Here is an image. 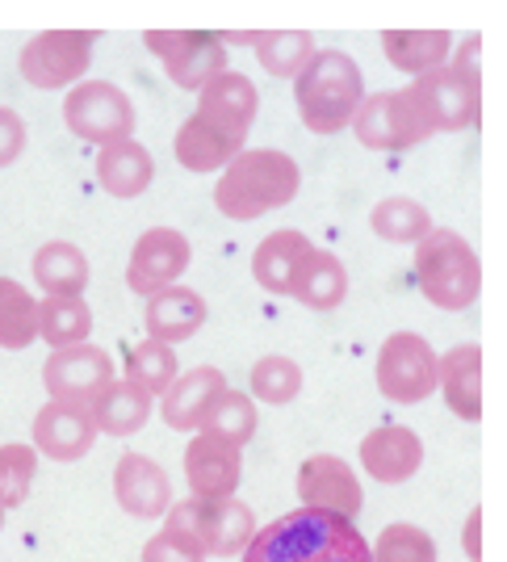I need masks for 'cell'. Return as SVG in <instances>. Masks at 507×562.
Wrapping results in <instances>:
<instances>
[{"label":"cell","instance_id":"1","mask_svg":"<svg viewBox=\"0 0 507 562\" xmlns=\"http://www.w3.org/2000/svg\"><path fill=\"white\" fill-rule=\"evenodd\" d=\"M244 562H369V541L348 516L298 508L256 529Z\"/></svg>","mask_w":507,"mask_h":562},{"label":"cell","instance_id":"2","mask_svg":"<svg viewBox=\"0 0 507 562\" xmlns=\"http://www.w3.org/2000/svg\"><path fill=\"white\" fill-rule=\"evenodd\" d=\"M298 186H302V172L285 151L244 147L223 168V177L214 186V206H218V214L235 218V223H252L260 214L290 206Z\"/></svg>","mask_w":507,"mask_h":562},{"label":"cell","instance_id":"3","mask_svg":"<svg viewBox=\"0 0 507 562\" xmlns=\"http://www.w3.org/2000/svg\"><path fill=\"white\" fill-rule=\"evenodd\" d=\"M294 101H298V117L306 131L336 135L352 122L357 105L365 101L361 68L345 50H315L311 64L294 80Z\"/></svg>","mask_w":507,"mask_h":562},{"label":"cell","instance_id":"4","mask_svg":"<svg viewBox=\"0 0 507 562\" xmlns=\"http://www.w3.org/2000/svg\"><path fill=\"white\" fill-rule=\"evenodd\" d=\"M415 281L424 290V299L440 311H465L478 299L483 269L474 248L449 227H432L415 244Z\"/></svg>","mask_w":507,"mask_h":562},{"label":"cell","instance_id":"5","mask_svg":"<svg viewBox=\"0 0 507 562\" xmlns=\"http://www.w3.org/2000/svg\"><path fill=\"white\" fill-rule=\"evenodd\" d=\"M164 525H181L202 541L206 554L230 559V554H244V546L252 541L256 513L235 495H223V499H193L189 495L164 513Z\"/></svg>","mask_w":507,"mask_h":562},{"label":"cell","instance_id":"6","mask_svg":"<svg viewBox=\"0 0 507 562\" xmlns=\"http://www.w3.org/2000/svg\"><path fill=\"white\" fill-rule=\"evenodd\" d=\"M64 122L76 139L110 147L135 135V105L110 80H84L71 85V93L64 97Z\"/></svg>","mask_w":507,"mask_h":562},{"label":"cell","instance_id":"7","mask_svg":"<svg viewBox=\"0 0 507 562\" xmlns=\"http://www.w3.org/2000/svg\"><path fill=\"white\" fill-rule=\"evenodd\" d=\"M357 131V139L373 151H407L432 139L437 131L428 126L424 110L415 105L412 89H391V93H373L357 105V114L348 122Z\"/></svg>","mask_w":507,"mask_h":562},{"label":"cell","instance_id":"8","mask_svg":"<svg viewBox=\"0 0 507 562\" xmlns=\"http://www.w3.org/2000/svg\"><path fill=\"white\" fill-rule=\"evenodd\" d=\"M92 43H97V34H89V30H43V34H34L22 47V59H18L25 85H34V89L80 85V76L92 64Z\"/></svg>","mask_w":507,"mask_h":562},{"label":"cell","instance_id":"9","mask_svg":"<svg viewBox=\"0 0 507 562\" xmlns=\"http://www.w3.org/2000/svg\"><path fill=\"white\" fill-rule=\"evenodd\" d=\"M378 391L391 403H419L437 391V352L415 331H394L378 349Z\"/></svg>","mask_w":507,"mask_h":562},{"label":"cell","instance_id":"10","mask_svg":"<svg viewBox=\"0 0 507 562\" xmlns=\"http://www.w3.org/2000/svg\"><path fill=\"white\" fill-rule=\"evenodd\" d=\"M143 43L160 55L164 71L177 80V89H189V93H198L206 80L227 71V47L210 30H151Z\"/></svg>","mask_w":507,"mask_h":562},{"label":"cell","instance_id":"11","mask_svg":"<svg viewBox=\"0 0 507 562\" xmlns=\"http://www.w3.org/2000/svg\"><path fill=\"white\" fill-rule=\"evenodd\" d=\"M114 382V357L97 345H71V349H55L43 370V386L55 403H76L89 407Z\"/></svg>","mask_w":507,"mask_h":562},{"label":"cell","instance_id":"12","mask_svg":"<svg viewBox=\"0 0 507 562\" xmlns=\"http://www.w3.org/2000/svg\"><path fill=\"white\" fill-rule=\"evenodd\" d=\"M189 260H193V248L177 227H151V232L138 235L135 248H131L126 285L143 299H151L164 285H177V278L189 269Z\"/></svg>","mask_w":507,"mask_h":562},{"label":"cell","instance_id":"13","mask_svg":"<svg viewBox=\"0 0 507 562\" xmlns=\"http://www.w3.org/2000/svg\"><path fill=\"white\" fill-rule=\"evenodd\" d=\"M298 499L302 508H323V513L352 520L365 504V492H361V479L352 474V467L340 462L336 453H311L298 467Z\"/></svg>","mask_w":507,"mask_h":562},{"label":"cell","instance_id":"14","mask_svg":"<svg viewBox=\"0 0 507 562\" xmlns=\"http://www.w3.org/2000/svg\"><path fill=\"white\" fill-rule=\"evenodd\" d=\"M412 97L432 131H465L478 117V89L458 80L449 68H432L415 76Z\"/></svg>","mask_w":507,"mask_h":562},{"label":"cell","instance_id":"15","mask_svg":"<svg viewBox=\"0 0 507 562\" xmlns=\"http://www.w3.org/2000/svg\"><path fill=\"white\" fill-rule=\"evenodd\" d=\"M34 453H43L50 462H76L84 458L97 441V428H92L89 407H76V403H55L46 398L43 412L34 416Z\"/></svg>","mask_w":507,"mask_h":562},{"label":"cell","instance_id":"16","mask_svg":"<svg viewBox=\"0 0 507 562\" xmlns=\"http://www.w3.org/2000/svg\"><path fill=\"white\" fill-rule=\"evenodd\" d=\"M114 495L117 504L138 520H156L172 508V483L160 462L143 453H122L114 467Z\"/></svg>","mask_w":507,"mask_h":562},{"label":"cell","instance_id":"17","mask_svg":"<svg viewBox=\"0 0 507 562\" xmlns=\"http://www.w3.org/2000/svg\"><path fill=\"white\" fill-rule=\"evenodd\" d=\"M184 483H189L193 499L235 495V487H239V449L210 437V432H198L184 449Z\"/></svg>","mask_w":507,"mask_h":562},{"label":"cell","instance_id":"18","mask_svg":"<svg viewBox=\"0 0 507 562\" xmlns=\"http://www.w3.org/2000/svg\"><path fill=\"white\" fill-rule=\"evenodd\" d=\"M143 319H147V340H160L172 349V345H181L206 328V299L177 281V285H164L147 299Z\"/></svg>","mask_w":507,"mask_h":562},{"label":"cell","instance_id":"19","mask_svg":"<svg viewBox=\"0 0 507 562\" xmlns=\"http://www.w3.org/2000/svg\"><path fill=\"white\" fill-rule=\"evenodd\" d=\"M227 391V378L214 366H198V370H184V374L172 378V386L160 395V416L168 428H181V432H193L202 428V420L210 416L214 398Z\"/></svg>","mask_w":507,"mask_h":562},{"label":"cell","instance_id":"20","mask_svg":"<svg viewBox=\"0 0 507 562\" xmlns=\"http://www.w3.org/2000/svg\"><path fill=\"white\" fill-rule=\"evenodd\" d=\"M419 462H424V441L403 424H382L361 441V467L369 479H378L386 487L407 483L419 470Z\"/></svg>","mask_w":507,"mask_h":562},{"label":"cell","instance_id":"21","mask_svg":"<svg viewBox=\"0 0 507 562\" xmlns=\"http://www.w3.org/2000/svg\"><path fill=\"white\" fill-rule=\"evenodd\" d=\"M256 110H260V93L244 71H218L214 80H206L198 89V114L214 126H223V131H235V135L252 131Z\"/></svg>","mask_w":507,"mask_h":562},{"label":"cell","instance_id":"22","mask_svg":"<svg viewBox=\"0 0 507 562\" xmlns=\"http://www.w3.org/2000/svg\"><path fill=\"white\" fill-rule=\"evenodd\" d=\"M437 386L444 391V403L458 420L483 416V352L478 345H458L444 357H437Z\"/></svg>","mask_w":507,"mask_h":562},{"label":"cell","instance_id":"23","mask_svg":"<svg viewBox=\"0 0 507 562\" xmlns=\"http://www.w3.org/2000/svg\"><path fill=\"white\" fill-rule=\"evenodd\" d=\"M244 139L248 135H235V131H223L206 122L202 114H193L177 131L172 139V151H177V165L189 168V172H214V168H227L239 151H244Z\"/></svg>","mask_w":507,"mask_h":562},{"label":"cell","instance_id":"24","mask_svg":"<svg viewBox=\"0 0 507 562\" xmlns=\"http://www.w3.org/2000/svg\"><path fill=\"white\" fill-rule=\"evenodd\" d=\"M151 177H156V160L135 139L110 143L97 156V186L105 189L110 198H138L143 189L151 186Z\"/></svg>","mask_w":507,"mask_h":562},{"label":"cell","instance_id":"25","mask_svg":"<svg viewBox=\"0 0 507 562\" xmlns=\"http://www.w3.org/2000/svg\"><path fill=\"white\" fill-rule=\"evenodd\" d=\"M306 252H311V239L302 232L264 235L252 252L256 285L269 290V294H290V290H294V273H298V265Z\"/></svg>","mask_w":507,"mask_h":562},{"label":"cell","instance_id":"26","mask_svg":"<svg viewBox=\"0 0 507 562\" xmlns=\"http://www.w3.org/2000/svg\"><path fill=\"white\" fill-rule=\"evenodd\" d=\"M382 50H386L391 68L407 71V76H424V71L449 64L453 34L449 30H386Z\"/></svg>","mask_w":507,"mask_h":562},{"label":"cell","instance_id":"27","mask_svg":"<svg viewBox=\"0 0 507 562\" xmlns=\"http://www.w3.org/2000/svg\"><path fill=\"white\" fill-rule=\"evenodd\" d=\"M89 416L97 432H110V437H135L138 428L151 416V395H143L138 386H131L126 378L110 382L101 395L89 403Z\"/></svg>","mask_w":507,"mask_h":562},{"label":"cell","instance_id":"28","mask_svg":"<svg viewBox=\"0 0 507 562\" xmlns=\"http://www.w3.org/2000/svg\"><path fill=\"white\" fill-rule=\"evenodd\" d=\"M290 294H294L302 306H311V311H336L348 294L345 265L331 257V252H323V248H311V252L302 257L298 273H294V290H290Z\"/></svg>","mask_w":507,"mask_h":562},{"label":"cell","instance_id":"29","mask_svg":"<svg viewBox=\"0 0 507 562\" xmlns=\"http://www.w3.org/2000/svg\"><path fill=\"white\" fill-rule=\"evenodd\" d=\"M30 269H34V281L43 285L46 299H59V294H84V285H89V257L68 244V239H50L43 244L34 260H30Z\"/></svg>","mask_w":507,"mask_h":562},{"label":"cell","instance_id":"30","mask_svg":"<svg viewBox=\"0 0 507 562\" xmlns=\"http://www.w3.org/2000/svg\"><path fill=\"white\" fill-rule=\"evenodd\" d=\"M92 311L84 294H59L38 303V336L50 349H71V345H89Z\"/></svg>","mask_w":507,"mask_h":562},{"label":"cell","instance_id":"31","mask_svg":"<svg viewBox=\"0 0 507 562\" xmlns=\"http://www.w3.org/2000/svg\"><path fill=\"white\" fill-rule=\"evenodd\" d=\"M38 340V299L22 281L0 278V349L22 352Z\"/></svg>","mask_w":507,"mask_h":562},{"label":"cell","instance_id":"32","mask_svg":"<svg viewBox=\"0 0 507 562\" xmlns=\"http://www.w3.org/2000/svg\"><path fill=\"white\" fill-rule=\"evenodd\" d=\"M315 50L319 47H315V38L306 30H269V34H256V59L277 80H298V71L311 64Z\"/></svg>","mask_w":507,"mask_h":562},{"label":"cell","instance_id":"33","mask_svg":"<svg viewBox=\"0 0 507 562\" xmlns=\"http://www.w3.org/2000/svg\"><path fill=\"white\" fill-rule=\"evenodd\" d=\"M202 432H210V437H218V441H227V446H235V449H244L256 437V403H252V395L230 391V386H227L223 395L214 398L210 416L202 420Z\"/></svg>","mask_w":507,"mask_h":562},{"label":"cell","instance_id":"34","mask_svg":"<svg viewBox=\"0 0 507 562\" xmlns=\"http://www.w3.org/2000/svg\"><path fill=\"white\" fill-rule=\"evenodd\" d=\"M369 227H373V235H382L391 244H419L424 235L432 232V214L424 211L419 202H412V198H386V202L373 206Z\"/></svg>","mask_w":507,"mask_h":562},{"label":"cell","instance_id":"35","mask_svg":"<svg viewBox=\"0 0 507 562\" xmlns=\"http://www.w3.org/2000/svg\"><path fill=\"white\" fill-rule=\"evenodd\" d=\"M172 378H177V352L160 340H143L126 357V382L138 386L143 395H164L172 386Z\"/></svg>","mask_w":507,"mask_h":562},{"label":"cell","instance_id":"36","mask_svg":"<svg viewBox=\"0 0 507 562\" xmlns=\"http://www.w3.org/2000/svg\"><path fill=\"white\" fill-rule=\"evenodd\" d=\"M302 391V370L298 361H290V357H260L252 366V398H260V403H273V407H281V403H294Z\"/></svg>","mask_w":507,"mask_h":562},{"label":"cell","instance_id":"37","mask_svg":"<svg viewBox=\"0 0 507 562\" xmlns=\"http://www.w3.org/2000/svg\"><path fill=\"white\" fill-rule=\"evenodd\" d=\"M34 474H38L34 446H18V441L0 446V504H4V513L25 504V495L34 487Z\"/></svg>","mask_w":507,"mask_h":562},{"label":"cell","instance_id":"38","mask_svg":"<svg viewBox=\"0 0 507 562\" xmlns=\"http://www.w3.org/2000/svg\"><path fill=\"white\" fill-rule=\"evenodd\" d=\"M369 562H437V541L415 525H391L369 546Z\"/></svg>","mask_w":507,"mask_h":562},{"label":"cell","instance_id":"39","mask_svg":"<svg viewBox=\"0 0 507 562\" xmlns=\"http://www.w3.org/2000/svg\"><path fill=\"white\" fill-rule=\"evenodd\" d=\"M143 562H206V550L189 529L164 525L160 533L143 546Z\"/></svg>","mask_w":507,"mask_h":562},{"label":"cell","instance_id":"40","mask_svg":"<svg viewBox=\"0 0 507 562\" xmlns=\"http://www.w3.org/2000/svg\"><path fill=\"white\" fill-rule=\"evenodd\" d=\"M25 151V122L9 105H0V168H9Z\"/></svg>","mask_w":507,"mask_h":562},{"label":"cell","instance_id":"41","mask_svg":"<svg viewBox=\"0 0 507 562\" xmlns=\"http://www.w3.org/2000/svg\"><path fill=\"white\" fill-rule=\"evenodd\" d=\"M478 55H483V43H478V34H470V38H461L458 55H453L444 68L453 71L458 80H465V85H474V89H478Z\"/></svg>","mask_w":507,"mask_h":562},{"label":"cell","instance_id":"42","mask_svg":"<svg viewBox=\"0 0 507 562\" xmlns=\"http://www.w3.org/2000/svg\"><path fill=\"white\" fill-rule=\"evenodd\" d=\"M478 525H483V516H478V508L465 516V559L478 562Z\"/></svg>","mask_w":507,"mask_h":562},{"label":"cell","instance_id":"43","mask_svg":"<svg viewBox=\"0 0 507 562\" xmlns=\"http://www.w3.org/2000/svg\"><path fill=\"white\" fill-rule=\"evenodd\" d=\"M0 529H4V504H0Z\"/></svg>","mask_w":507,"mask_h":562}]
</instances>
